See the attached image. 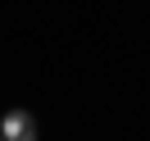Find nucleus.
<instances>
[{
  "instance_id": "obj_1",
  "label": "nucleus",
  "mask_w": 150,
  "mask_h": 141,
  "mask_svg": "<svg viewBox=\"0 0 150 141\" xmlns=\"http://www.w3.org/2000/svg\"><path fill=\"white\" fill-rule=\"evenodd\" d=\"M0 137L5 141H37V123H32L28 109H9L0 118Z\"/></svg>"
},
{
  "instance_id": "obj_2",
  "label": "nucleus",
  "mask_w": 150,
  "mask_h": 141,
  "mask_svg": "<svg viewBox=\"0 0 150 141\" xmlns=\"http://www.w3.org/2000/svg\"><path fill=\"white\" fill-rule=\"evenodd\" d=\"M0 141H5V137H0Z\"/></svg>"
}]
</instances>
